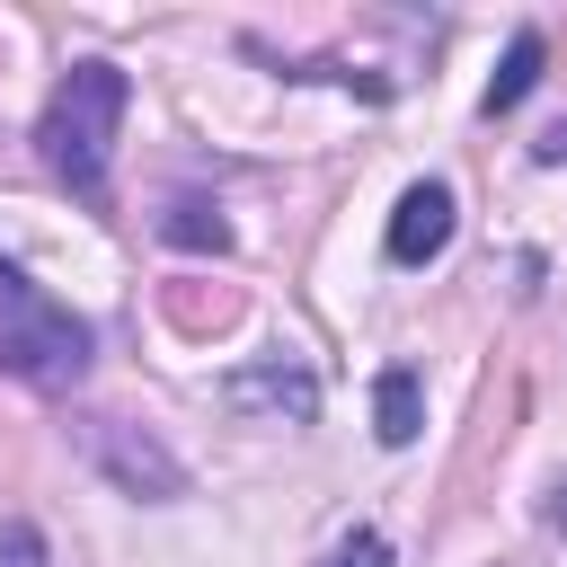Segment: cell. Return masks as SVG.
Listing matches in <instances>:
<instances>
[{"label": "cell", "mask_w": 567, "mask_h": 567, "mask_svg": "<svg viewBox=\"0 0 567 567\" xmlns=\"http://www.w3.org/2000/svg\"><path fill=\"white\" fill-rule=\"evenodd\" d=\"M124 71L115 62H71L62 80H53V97H44V115H35V151H44V168L80 195V204H97L106 195V159H115V124H124Z\"/></svg>", "instance_id": "6da1fadb"}, {"label": "cell", "mask_w": 567, "mask_h": 567, "mask_svg": "<svg viewBox=\"0 0 567 567\" xmlns=\"http://www.w3.org/2000/svg\"><path fill=\"white\" fill-rule=\"evenodd\" d=\"M0 372H18L27 390H71L89 372V328L18 266H0Z\"/></svg>", "instance_id": "7a4b0ae2"}, {"label": "cell", "mask_w": 567, "mask_h": 567, "mask_svg": "<svg viewBox=\"0 0 567 567\" xmlns=\"http://www.w3.org/2000/svg\"><path fill=\"white\" fill-rule=\"evenodd\" d=\"M89 461L124 487V496H142V505H168V496H186V461L159 443V434H142V425H115V416H97L89 425Z\"/></svg>", "instance_id": "3957f363"}, {"label": "cell", "mask_w": 567, "mask_h": 567, "mask_svg": "<svg viewBox=\"0 0 567 567\" xmlns=\"http://www.w3.org/2000/svg\"><path fill=\"white\" fill-rule=\"evenodd\" d=\"M221 408L248 416V425H310L319 416V381L301 363H284V354H257V363L221 372Z\"/></svg>", "instance_id": "277c9868"}, {"label": "cell", "mask_w": 567, "mask_h": 567, "mask_svg": "<svg viewBox=\"0 0 567 567\" xmlns=\"http://www.w3.org/2000/svg\"><path fill=\"white\" fill-rule=\"evenodd\" d=\"M381 248H390V266H434V257L452 248V186H443V177H416V186L399 195Z\"/></svg>", "instance_id": "5b68a950"}, {"label": "cell", "mask_w": 567, "mask_h": 567, "mask_svg": "<svg viewBox=\"0 0 567 567\" xmlns=\"http://www.w3.org/2000/svg\"><path fill=\"white\" fill-rule=\"evenodd\" d=\"M372 425H381V443L399 452V443H416V425H425V381L408 372V363H390L381 381H372Z\"/></svg>", "instance_id": "8992f818"}, {"label": "cell", "mask_w": 567, "mask_h": 567, "mask_svg": "<svg viewBox=\"0 0 567 567\" xmlns=\"http://www.w3.org/2000/svg\"><path fill=\"white\" fill-rule=\"evenodd\" d=\"M532 80H540V35L523 27V35L505 44V62H496V80H487V97H478V106H487V115H505V106H523V97H532Z\"/></svg>", "instance_id": "52a82bcc"}, {"label": "cell", "mask_w": 567, "mask_h": 567, "mask_svg": "<svg viewBox=\"0 0 567 567\" xmlns=\"http://www.w3.org/2000/svg\"><path fill=\"white\" fill-rule=\"evenodd\" d=\"M177 248H230V221L213 213V204H168V221H159Z\"/></svg>", "instance_id": "ba28073f"}, {"label": "cell", "mask_w": 567, "mask_h": 567, "mask_svg": "<svg viewBox=\"0 0 567 567\" xmlns=\"http://www.w3.org/2000/svg\"><path fill=\"white\" fill-rule=\"evenodd\" d=\"M0 567H44V532L35 523H0Z\"/></svg>", "instance_id": "9c48e42d"}, {"label": "cell", "mask_w": 567, "mask_h": 567, "mask_svg": "<svg viewBox=\"0 0 567 567\" xmlns=\"http://www.w3.org/2000/svg\"><path fill=\"white\" fill-rule=\"evenodd\" d=\"M328 567H390V540H381V532H346V540L328 549Z\"/></svg>", "instance_id": "30bf717a"}, {"label": "cell", "mask_w": 567, "mask_h": 567, "mask_svg": "<svg viewBox=\"0 0 567 567\" xmlns=\"http://www.w3.org/2000/svg\"><path fill=\"white\" fill-rule=\"evenodd\" d=\"M540 159H567V124H558V133H549V142H540Z\"/></svg>", "instance_id": "8fae6325"}, {"label": "cell", "mask_w": 567, "mask_h": 567, "mask_svg": "<svg viewBox=\"0 0 567 567\" xmlns=\"http://www.w3.org/2000/svg\"><path fill=\"white\" fill-rule=\"evenodd\" d=\"M549 523H558V532H567V478H558V496H549Z\"/></svg>", "instance_id": "7c38bea8"}]
</instances>
